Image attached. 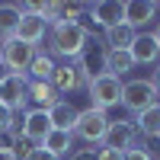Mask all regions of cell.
<instances>
[{"instance_id":"obj_5","label":"cell","mask_w":160,"mask_h":160,"mask_svg":"<svg viewBox=\"0 0 160 160\" xmlns=\"http://www.w3.org/2000/svg\"><path fill=\"white\" fill-rule=\"evenodd\" d=\"M160 96H157V90L148 77H135V80H125V87H122V106L131 112V115H138L144 112L148 106H154Z\"/></svg>"},{"instance_id":"obj_10","label":"cell","mask_w":160,"mask_h":160,"mask_svg":"<svg viewBox=\"0 0 160 160\" xmlns=\"http://www.w3.org/2000/svg\"><path fill=\"white\" fill-rule=\"evenodd\" d=\"M157 10L160 3H154V0H125V26H131L135 32L148 29L157 19Z\"/></svg>"},{"instance_id":"obj_23","label":"cell","mask_w":160,"mask_h":160,"mask_svg":"<svg viewBox=\"0 0 160 160\" xmlns=\"http://www.w3.org/2000/svg\"><path fill=\"white\" fill-rule=\"evenodd\" d=\"M35 148H38V144H35V141H29L26 135H16V138L10 141V151L16 154V160H26V157H29Z\"/></svg>"},{"instance_id":"obj_26","label":"cell","mask_w":160,"mask_h":160,"mask_svg":"<svg viewBox=\"0 0 160 160\" xmlns=\"http://www.w3.org/2000/svg\"><path fill=\"white\" fill-rule=\"evenodd\" d=\"M71 160H99V151L96 148H77L71 154Z\"/></svg>"},{"instance_id":"obj_4","label":"cell","mask_w":160,"mask_h":160,"mask_svg":"<svg viewBox=\"0 0 160 160\" xmlns=\"http://www.w3.org/2000/svg\"><path fill=\"white\" fill-rule=\"evenodd\" d=\"M35 51H38V48L19 42V38L0 42V68H7V74H22V77H29V64H32V58H35Z\"/></svg>"},{"instance_id":"obj_12","label":"cell","mask_w":160,"mask_h":160,"mask_svg":"<svg viewBox=\"0 0 160 160\" xmlns=\"http://www.w3.org/2000/svg\"><path fill=\"white\" fill-rule=\"evenodd\" d=\"M45 35H48V22L42 16H35V13H22V19L16 26V38L19 42L38 48V42H45Z\"/></svg>"},{"instance_id":"obj_14","label":"cell","mask_w":160,"mask_h":160,"mask_svg":"<svg viewBox=\"0 0 160 160\" xmlns=\"http://www.w3.org/2000/svg\"><path fill=\"white\" fill-rule=\"evenodd\" d=\"M26 96H29V102L35 106V109H51L55 102H61L58 90L51 87V80H26Z\"/></svg>"},{"instance_id":"obj_21","label":"cell","mask_w":160,"mask_h":160,"mask_svg":"<svg viewBox=\"0 0 160 160\" xmlns=\"http://www.w3.org/2000/svg\"><path fill=\"white\" fill-rule=\"evenodd\" d=\"M131 71H135V61H131L128 51H109L106 55V74H112V77H128Z\"/></svg>"},{"instance_id":"obj_3","label":"cell","mask_w":160,"mask_h":160,"mask_svg":"<svg viewBox=\"0 0 160 160\" xmlns=\"http://www.w3.org/2000/svg\"><path fill=\"white\" fill-rule=\"evenodd\" d=\"M122 87H125V80H118L112 74H102L96 80H90L87 83L90 106H96V109H102V112H109L112 106H122Z\"/></svg>"},{"instance_id":"obj_11","label":"cell","mask_w":160,"mask_h":160,"mask_svg":"<svg viewBox=\"0 0 160 160\" xmlns=\"http://www.w3.org/2000/svg\"><path fill=\"white\" fill-rule=\"evenodd\" d=\"M128 55L135 61V68L138 64H160V45H157L154 32H138L131 48H128Z\"/></svg>"},{"instance_id":"obj_20","label":"cell","mask_w":160,"mask_h":160,"mask_svg":"<svg viewBox=\"0 0 160 160\" xmlns=\"http://www.w3.org/2000/svg\"><path fill=\"white\" fill-rule=\"evenodd\" d=\"M19 19H22V7L19 3H0V42L16 38Z\"/></svg>"},{"instance_id":"obj_15","label":"cell","mask_w":160,"mask_h":160,"mask_svg":"<svg viewBox=\"0 0 160 160\" xmlns=\"http://www.w3.org/2000/svg\"><path fill=\"white\" fill-rule=\"evenodd\" d=\"M51 87L58 90V96H64V93H74V90H80L83 83H80L77 64H71V61H64V64H55V74H51Z\"/></svg>"},{"instance_id":"obj_7","label":"cell","mask_w":160,"mask_h":160,"mask_svg":"<svg viewBox=\"0 0 160 160\" xmlns=\"http://www.w3.org/2000/svg\"><path fill=\"white\" fill-rule=\"evenodd\" d=\"M135 144H138V128H135L131 118H125V122H109V131H106V138H102L99 148L125 154L128 148H135Z\"/></svg>"},{"instance_id":"obj_17","label":"cell","mask_w":160,"mask_h":160,"mask_svg":"<svg viewBox=\"0 0 160 160\" xmlns=\"http://www.w3.org/2000/svg\"><path fill=\"white\" fill-rule=\"evenodd\" d=\"M77 115H80V109L71 102V99H61V102H55L48 109V118H51V128H58V131H74V125H77Z\"/></svg>"},{"instance_id":"obj_6","label":"cell","mask_w":160,"mask_h":160,"mask_svg":"<svg viewBox=\"0 0 160 160\" xmlns=\"http://www.w3.org/2000/svg\"><path fill=\"white\" fill-rule=\"evenodd\" d=\"M106 45L102 42H96V38H90V45L83 48V55H80L74 64H77V74H80V83H90V80H96V77H102L106 74Z\"/></svg>"},{"instance_id":"obj_19","label":"cell","mask_w":160,"mask_h":160,"mask_svg":"<svg viewBox=\"0 0 160 160\" xmlns=\"http://www.w3.org/2000/svg\"><path fill=\"white\" fill-rule=\"evenodd\" d=\"M135 128H138V135H144V138H160V102H154V106H148L144 112H138L135 118Z\"/></svg>"},{"instance_id":"obj_9","label":"cell","mask_w":160,"mask_h":160,"mask_svg":"<svg viewBox=\"0 0 160 160\" xmlns=\"http://www.w3.org/2000/svg\"><path fill=\"white\" fill-rule=\"evenodd\" d=\"M26 80L22 74H0V99L13 106V112H26V106H29V96H26Z\"/></svg>"},{"instance_id":"obj_28","label":"cell","mask_w":160,"mask_h":160,"mask_svg":"<svg viewBox=\"0 0 160 160\" xmlns=\"http://www.w3.org/2000/svg\"><path fill=\"white\" fill-rule=\"evenodd\" d=\"M26 160H55V157H51V154H48L45 148H35V151H32L29 157H26Z\"/></svg>"},{"instance_id":"obj_30","label":"cell","mask_w":160,"mask_h":160,"mask_svg":"<svg viewBox=\"0 0 160 160\" xmlns=\"http://www.w3.org/2000/svg\"><path fill=\"white\" fill-rule=\"evenodd\" d=\"M151 83H154V90H157V96H160V64H157V71H154V77H151Z\"/></svg>"},{"instance_id":"obj_29","label":"cell","mask_w":160,"mask_h":160,"mask_svg":"<svg viewBox=\"0 0 160 160\" xmlns=\"http://www.w3.org/2000/svg\"><path fill=\"white\" fill-rule=\"evenodd\" d=\"M0 160H16V154L10 151V144H0Z\"/></svg>"},{"instance_id":"obj_27","label":"cell","mask_w":160,"mask_h":160,"mask_svg":"<svg viewBox=\"0 0 160 160\" xmlns=\"http://www.w3.org/2000/svg\"><path fill=\"white\" fill-rule=\"evenodd\" d=\"M96 151H99V160H125V154L109 151V148H96Z\"/></svg>"},{"instance_id":"obj_2","label":"cell","mask_w":160,"mask_h":160,"mask_svg":"<svg viewBox=\"0 0 160 160\" xmlns=\"http://www.w3.org/2000/svg\"><path fill=\"white\" fill-rule=\"evenodd\" d=\"M109 112H102V109H96V106H87V109H80V115H77V125H74V138H80L83 144H102V138H106V131H109Z\"/></svg>"},{"instance_id":"obj_33","label":"cell","mask_w":160,"mask_h":160,"mask_svg":"<svg viewBox=\"0 0 160 160\" xmlns=\"http://www.w3.org/2000/svg\"><path fill=\"white\" fill-rule=\"evenodd\" d=\"M154 160H160V157H154Z\"/></svg>"},{"instance_id":"obj_8","label":"cell","mask_w":160,"mask_h":160,"mask_svg":"<svg viewBox=\"0 0 160 160\" xmlns=\"http://www.w3.org/2000/svg\"><path fill=\"white\" fill-rule=\"evenodd\" d=\"M87 16L106 32V29H112V26L125 22V3H122V0H99V3H87Z\"/></svg>"},{"instance_id":"obj_25","label":"cell","mask_w":160,"mask_h":160,"mask_svg":"<svg viewBox=\"0 0 160 160\" xmlns=\"http://www.w3.org/2000/svg\"><path fill=\"white\" fill-rule=\"evenodd\" d=\"M10 122H13V106L0 99V135H3V131L10 128Z\"/></svg>"},{"instance_id":"obj_32","label":"cell","mask_w":160,"mask_h":160,"mask_svg":"<svg viewBox=\"0 0 160 160\" xmlns=\"http://www.w3.org/2000/svg\"><path fill=\"white\" fill-rule=\"evenodd\" d=\"M0 141H3V135H0Z\"/></svg>"},{"instance_id":"obj_13","label":"cell","mask_w":160,"mask_h":160,"mask_svg":"<svg viewBox=\"0 0 160 160\" xmlns=\"http://www.w3.org/2000/svg\"><path fill=\"white\" fill-rule=\"evenodd\" d=\"M48 131H51V118L45 109H26V115H22V135L26 138L42 144L48 138Z\"/></svg>"},{"instance_id":"obj_18","label":"cell","mask_w":160,"mask_h":160,"mask_svg":"<svg viewBox=\"0 0 160 160\" xmlns=\"http://www.w3.org/2000/svg\"><path fill=\"white\" fill-rule=\"evenodd\" d=\"M135 35H138V32L131 29V26L118 22V26H112V29L102 32V45H106V51H128L131 42H135Z\"/></svg>"},{"instance_id":"obj_16","label":"cell","mask_w":160,"mask_h":160,"mask_svg":"<svg viewBox=\"0 0 160 160\" xmlns=\"http://www.w3.org/2000/svg\"><path fill=\"white\" fill-rule=\"evenodd\" d=\"M74 141H77V138H74V131H58V128H51V131H48V138L38 144V148H45L55 160H64V157H71V154H74V151H71V148H74Z\"/></svg>"},{"instance_id":"obj_31","label":"cell","mask_w":160,"mask_h":160,"mask_svg":"<svg viewBox=\"0 0 160 160\" xmlns=\"http://www.w3.org/2000/svg\"><path fill=\"white\" fill-rule=\"evenodd\" d=\"M154 38H157V45H160V22L154 26Z\"/></svg>"},{"instance_id":"obj_1","label":"cell","mask_w":160,"mask_h":160,"mask_svg":"<svg viewBox=\"0 0 160 160\" xmlns=\"http://www.w3.org/2000/svg\"><path fill=\"white\" fill-rule=\"evenodd\" d=\"M48 55L51 58H64V61H77L80 55H83V48L90 45L87 32L80 29L77 22H55L48 26Z\"/></svg>"},{"instance_id":"obj_22","label":"cell","mask_w":160,"mask_h":160,"mask_svg":"<svg viewBox=\"0 0 160 160\" xmlns=\"http://www.w3.org/2000/svg\"><path fill=\"white\" fill-rule=\"evenodd\" d=\"M51 74H55V58L48 51H35L29 64V80H51Z\"/></svg>"},{"instance_id":"obj_24","label":"cell","mask_w":160,"mask_h":160,"mask_svg":"<svg viewBox=\"0 0 160 160\" xmlns=\"http://www.w3.org/2000/svg\"><path fill=\"white\" fill-rule=\"evenodd\" d=\"M125 160H154L151 148H144V144H135V148L125 151Z\"/></svg>"}]
</instances>
